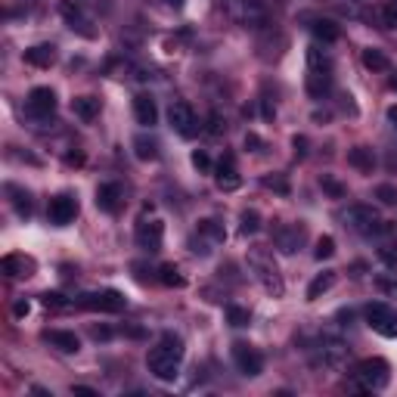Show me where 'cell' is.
<instances>
[{"label": "cell", "instance_id": "cell-19", "mask_svg": "<svg viewBox=\"0 0 397 397\" xmlns=\"http://www.w3.org/2000/svg\"><path fill=\"white\" fill-rule=\"evenodd\" d=\"M134 115H137V124H143V128H152V124L158 121L155 99H152L149 94H140V96H134Z\"/></svg>", "mask_w": 397, "mask_h": 397}, {"label": "cell", "instance_id": "cell-33", "mask_svg": "<svg viewBox=\"0 0 397 397\" xmlns=\"http://www.w3.org/2000/svg\"><path fill=\"white\" fill-rule=\"evenodd\" d=\"M227 323L230 326H236V329H242V326H248L251 323V314L246 307H239V304H227Z\"/></svg>", "mask_w": 397, "mask_h": 397}, {"label": "cell", "instance_id": "cell-18", "mask_svg": "<svg viewBox=\"0 0 397 397\" xmlns=\"http://www.w3.org/2000/svg\"><path fill=\"white\" fill-rule=\"evenodd\" d=\"M121 187L118 183H99L96 187V205L99 211H109V214H115L118 208H121Z\"/></svg>", "mask_w": 397, "mask_h": 397}, {"label": "cell", "instance_id": "cell-15", "mask_svg": "<svg viewBox=\"0 0 397 397\" xmlns=\"http://www.w3.org/2000/svg\"><path fill=\"white\" fill-rule=\"evenodd\" d=\"M50 223H56V227H65V223H71L78 217V198L75 196H56L50 198Z\"/></svg>", "mask_w": 397, "mask_h": 397}, {"label": "cell", "instance_id": "cell-40", "mask_svg": "<svg viewBox=\"0 0 397 397\" xmlns=\"http://www.w3.org/2000/svg\"><path fill=\"white\" fill-rule=\"evenodd\" d=\"M264 187H267V189H276V193H289L286 177H264Z\"/></svg>", "mask_w": 397, "mask_h": 397}, {"label": "cell", "instance_id": "cell-5", "mask_svg": "<svg viewBox=\"0 0 397 397\" xmlns=\"http://www.w3.org/2000/svg\"><path fill=\"white\" fill-rule=\"evenodd\" d=\"M223 10H227V16L233 19L236 25H246V28H257V25L267 22V6H264V0H227Z\"/></svg>", "mask_w": 397, "mask_h": 397}, {"label": "cell", "instance_id": "cell-14", "mask_svg": "<svg viewBox=\"0 0 397 397\" xmlns=\"http://www.w3.org/2000/svg\"><path fill=\"white\" fill-rule=\"evenodd\" d=\"M162 242H164V223L162 221H143L140 227H137V246L143 251H149V255H155V251H162Z\"/></svg>", "mask_w": 397, "mask_h": 397}, {"label": "cell", "instance_id": "cell-3", "mask_svg": "<svg viewBox=\"0 0 397 397\" xmlns=\"http://www.w3.org/2000/svg\"><path fill=\"white\" fill-rule=\"evenodd\" d=\"M391 379V366L382 357H373V360H363L354 373V388L357 391H382Z\"/></svg>", "mask_w": 397, "mask_h": 397}, {"label": "cell", "instance_id": "cell-47", "mask_svg": "<svg viewBox=\"0 0 397 397\" xmlns=\"http://www.w3.org/2000/svg\"><path fill=\"white\" fill-rule=\"evenodd\" d=\"M246 146H251V149H255V152H257V146H261V140H257V137H255V134H248V137H246Z\"/></svg>", "mask_w": 397, "mask_h": 397}, {"label": "cell", "instance_id": "cell-10", "mask_svg": "<svg viewBox=\"0 0 397 397\" xmlns=\"http://www.w3.org/2000/svg\"><path fill=\"white\" fill-rule=\"evenodd\" d=\"M168 121L180 137H196L198 134V118H196V112H193V105L189 103H171Z\"/></svg>", "mask_w": 397, "mask_h": 397}, {"label": "cell", "instance_id": "cell-50", "mask_svg": "<svg viewBox=\"0 0 397 397\" xmlns=\"http://www.w3.org/2000/svg\"><path fill=\"white\" fill-rule=\"evenodd\" d=\"M164 3H168V6H174V10H180V6H183V0H164Z\"/></svg>", "mask_w": 397, "mask_h": 397}, {"label": "cell", "instance_id": "cell-30", "mask_svg": "<svg viewBox=\"0 0 397 397\" xmlns=\"http://www.w3.org/2000/svg\"><path fill=\"white\" fill-rule=\"evenodd\" d=\"M134 152H137V158H140V162H152V158H158V143L152 140V137L140 134L134 140Z\"/></svg>", "mask_w": 397, "mask_h": 397}, {"label": "cell", "instance_id": "cell-49", "mask_svg": "<svg viewBox=\"0 0 397 397\" xmlns=\"http://www.w3.org/2000/svg\"><path fill=\"white\" fill-rule=\"evenodd\" d=\"M388 121H391L394 128H397V105H391V109H388Z\"/></svg>", "mask_w": 397, "mask_h": 397}, {"label": "cell", "instance_id": "cell-41", "mask_svg": "<svg viewBox=\"0 0 397 397\" xmlns=\"http://www.w3.org/2000/svg\"><path fill=\"white\" fill-rule=\"evenodd\" d=\"M44 304H47V307H69L65 295H59V292H47L44 295Z\"/></svg>", "mask_w": 397, "mask_h": 397}, {"label": "cell", "instance_id": "cell-44", "mask_svg": "<svg viewBox=\"0 0 397 397\" xmlns=\"http://www.w3.org/2000/svg\"><path fill=\"white\" fill-rule=\"evenodd\" d=\"M379 289H382V292H388V295H397V282L382 280V282H379Z\"/></svg>", "mask_w": 397, "mask_h": 397}, {"label": "cell", "instance_id": "cell-11", "mask_svg": "<svg viewBox=\"0 0 397 397\" xmlns=\"http://www.w3.org/2000/svg\"><path fill=\"white\" fill-rule=\"evenodd\" d=\"M233 363H236V369H239L242 375H261V369H264L261 350L246 345V341H236L233 345Z\"/></svg>", "mask_w": 397, "mask_h": 397}, {"label": "cell", "instance_id": "cell-1", "mask_svg": "<svg viewBox=\"0 0 397 397\" xmlns=\"http://www.w3.org/2000/svg\"><path fill=\"white\" fill-rule=\"evenodd\" d=\"M180 363H183V341L180 335L174 332H164L158 339V345L149 350L146 357V366L149 373L155 375L158 382H174L180 375Z\"/></svg>", "mask_w": 397, "mask_h": 397}, {"label": "cell", "instance_id": "cell-43", "mask_svg": "<svg viewBox=\"0 0 397 397\" xmlns=\"http://www.w3.org/2000/svg\"><path fill=\"white\" fill-rule=\"evenodd\" d=\"M71 394H84V397H96L94 388H87V385H75L71 388Z\"/></svg>", "mask_w": 397, "mask_h": 397}, {"label": "cell", "instance_id": "cell-17", "mask_svg": "<svg viewBox=\"0 0 397 397\" xmlns=\"http://www.w3.org/2000/svg\"><path fill=\"white\" fill-rule=\"evenodd\" d=\"M379 261L385 267H397V227L385 223L379 233Z\"/></svg>", "mask_w": 397, "mask_h": 397}, {"label": "cell", "instance_id": "cell-45", "mask_svg": "<svg viewBox=\"0 0 397 397\" xmlns=\"http://www.w3.org/2000/svg\"><path fill=\"white\" fill-rule=\"evenodd\" d=\"M292 146H295L298 155H304V146H307V140H304V137H295V140H292Z\"/></svg>", "mask_w": 397, "mask_h": 397}, {"label": "cell", "instance_id": "cell-34", "mask_svg": "<svg viewBox=\"0 0 397 397\" xmlns=\"http://www.w3.org/2000/svg\"><path fill=\"white\" fill-rule=\"evenodd\" d=\"M158 280H162L164 286H177V289H180L183 282H187V280L180 276V270L174 267V264H162V267H158Z\"/></svg>", "mask_w": 397, "mask_h": 397}, {"label": "cell", "instance_id": "cell-36", "mask_svg": "<svg viewBox=\"0 0 397 397\" xmlns=\"http://www.w3.org/2000/svg\"><path fill=\"white\" fill-rule=\"evenodd\" d=\"M382 25H385V28H397V0H388V3L382 6Z\"/></svg>", "mask_w": 397, "mask_h": 397}, {"label": "cell", "instance_id": "cell-35", "mask_svg": "<svg viewBox=\"0 0 397 397\" xmlns=\"http://www.w3.org/2000/svg\"><path fill=\"white\" fill-rule=\"evenodd\" d=\"M314 255H316V261H323V257H332L335 255V239H332V236H320V239H316Z\"/></svg>", "mask_w": 397, "mask_h": 397}, {"label": "cell", "instance_id": "cell-4", "mask_svg": "<svg viewBox=\"0 0 397 397\" xmlns=\"http://www.w3.org/2000/svg\"><path fill=\"white\" fill-rule=\"evenodd\" d=\"M314 360L320 363L323 369H345L348 366V360H350V348H348V341H341V339H335V335H323L320 341H316V348H314Z\"/></svg>", "mask_w": 397, "mask_h": 397}, {"label": "cell", "instance_id": "cell-23", "mask_svg": "<svg viewBox=\"0 0 397 397\" xmlns=\"http://www.w3.org/2000/svg\"><path fill=\"white\" fill-rule=\"evenodd\" d=\"M47 341L53 348H59L62 354H78V348H81V341H78L75 332H65V329H50L47 332Z\"/></svg>", "mask_w": 397, "mask_h": 397}, {"label": "cell", "instance_id": "cell-48", "mask_svg": "<svg viewBox=\"0 0 397 397\" xmlns=\"http://www.w3.org/2000/svg\"><path fill=\"white\" fill-rule=\"evenodd\" d=\"M221 130H223L221 118H211V134H221Z\"/></svg>", "mask_w": 397, "mask_h": 397}, {"label": "cell", "instance_id": "cell-46", "mask_svg": "<svg viewBox=\"0 0 397 397\" xmlns=\"http://www.w3.org/2000/svg\"><path fill=\"white\" fill-rule=\"evenodd\" d=\"M12 314H16V316H25V314H28V301H19L16 307H12Z\"/></svg>", "mask_w": 397, "mask_h": 397}, {"label": "cell", "instance_id": "cell-21", "mask_svg": "<svg viewBox=\"0 0 397 397\" xmlns=\"http://www.w3.org/2000/svg\"><path fill=\"white\" fill-rule=\"evenodd\" d=\"M25 62L37 65V69H50V65L56 62V47H53V44H37V47L25 50Z\"/></svg>", "mask_w": 397, "mask_h": 397}, {"label": "cell", "instance_id": "cell-9", "mask_svg": "<svg viewBox=\"0 0 397 397\" xmlns=\"http://www.w3.org/2000/svg\"><path fill=\"white\" fill-rule=\"evenodd\" d=\"M59 16H62L65 25H69L71 31H78L81 37H96L94 19L84 12V6L78 3V0H62V3H59Z\"/></svg>", "mask_w": 397, "mask_h": 397}, {"label": "cell", "instance_id": "cell-38", "mask_svg": "<svg viewBox=\"0 0 397 397\" xmlns=\"http://www.w3.org/2000/svg\"><path fill=\"white\" fill-rule=\"evenodd\" d=\"M320 187H323V189H326V193H329V196H332V198H341V196H345V193H348V189H345V187H341V183H339V180H332V177H326V174H323V177H320Z\"/></svg>", "mask_w": 397, "mask_h": 397}, {"label": "cell", "instance_id": "cell-26", "mask_svg": "<svg viewBox=\"0 0 397 397\" xmlns=\"http://www.w3.org/2000/svg\"><path fill=\"white\" fill-rule=\"evenodd\" d=\"M348 162L354 164L357 171H363V174H373V168H375V155L369 146H354L348 152Z\"/></svg>", "mask_w": 397, "mask_h": 397}, {"label": "cell", "instance_id": "cell-13", "mask_svg": "<svg viewBox=\"0 0 397 397\" xmlns=\"http://www.w3.org/2000/svg\"><path fill=\"white\" fill-rule=\"evenodd\" d=\"M304 239H307L304 223H282V227L273 233V242H276V248H280L282 255H295V251L304 246Z\"/></svg>", "mask_w": 397, "mask_h": 397}, {"label": "cell", "instance_id": "cell-2", "mask_svg": "<svg viewBox=\"0 0 397 397\" xmlns=\"http://www.w3.org/2000/svg\"><path fill=\"white\" fill-rule=\"evenodd\" d=\"M248 267H251V273H255V280L264 286V292L273 295V298H282V292H286V282H282L280 270H276L273 257H270L267 251H261V248L251 251V255H248Z\"/></svg>", "mask_w": 397, "mask_h": 397}, {"label": "cell", "instance_id": "cell-37", "mask_svg": "<svg viewBox=\"0 0 397 397\" xmlns=\"http://www.w3.org/2000/svg\"><path fill=\"white\" fill-rule=\"evenodd\" d=\"M257 227H261V217H257V211H242V233H257Z\"/></svg>", "mask_w": 397, "mask_h": 397}, {"label": "cell", "instance_id": "cell-22", "mask_svg": "<svg viewBox=\"0 0 397 397\" xmlns=\"http://www.w3.org/2000/svg\"><path fill=\"white\" fill-rule=\"evenodd\" d=\"M0 267H3L6 276H31V270H35V261L25 255H6L3 261H0Z\"/></svg>", "mask_w": 397, "mask_h": 397}, {"label": "cell", "instance_id": "cell-27", "mask_svg": "<svg viewBox=\"0 0 397 397\" xmlns=\"http://www.w3.org/2000/svg\"><path fill=\"white\" fill-rule=\"evenodd\" d=\"M307 69H314V71H332V56H329L320 44H314V47H307Z\"/></svg>", "mask_w": 397, "mask_h": 397}, {"label": "cell", "instance_id": "cell-28", "mask_svg": "<svg viewBox=\"0 0 397 397\" xmlns=\"http://www.w3.org/2000/svg\"><path fill=\"white\" fill-rule=\"evenodd\" d=\"M239 174H236V168H233V158H227V162H221V168H217V187L221 189H236L239 187Z\"/></svg>", "mask_w": 397, "mask_h": 397}, {"label": "cell", "instance_id": "cell-51", "mask_svg": "<svg viewBox=\"0 0 397 397\" xmlns=\"http://www.w3.org/2000/svg\"><path fill=\"white\" fill-rule=\"evenodd\" d=\"M391 90H397V71L391 75Z\"/></svg>", "mask_w": 397, "mask_h": 397}, {"label": "cell", "instance_id": "cell-20", "mask_svg": "<svg viewBox=\"0 0 397 397\" xmlns=\"http://www.w3.org/2000/svg\"><path fill=\"white\" fill-rule=\"evenodd\" d=\"M307 94L314 96V99H323L329 94V87H332V71H314V69H307Z\"/></svg>", "mask_w": 397, "mask_h": 397}, {"label": "cell", "instance_id": "cell-25", "mask_svg": "<svg viewBox=\"0 0 397 397\" xmlns=\"http://www.w3.org/2000/svg\"><path fill=\"white\" fill-rule=\"evenodd\" d=\"M71 112H75L84 124H90L99 115V99H94V96H75V99H71Z\"/></svg>", "mask_w": 397, "mask_h": 397}, {"label": "cell", "instance_id": "cell-29", "mask_svg": "<svg viewBox=\"0 0 397 397\" xmlns=\"http://www.w3.org/2000/svg\"><path fill=\"white\" fill-rule=\"evenodd\" d=\"M332 286H335V270H323V273L307 286V298L314 301V298H320L323 292H329Z\"/></svg>", "mask_w": 397, "mask_h": 397}, {"label": "cell", "instance_id": "cell-39", "mask_svg": "<svg viewBox=\"0 0 397 397\" xmlns=\"http://www.w3.org/2000/svg\"><path fill=\"white\" fill-rule=\"evenodd\" d=\"M375 196L382 198V205H397V189L388 187V183H382V187L375 189Z\"/></svg>", "mask_w": 397, "mask_h": 397}, {"label": "cell", "instance_id": "cell-12", "mask_svg": "<svg viewBox=\"0 0 397 397\" xmlns=\"http://www.w3.org/2000/svg\"><path fill=\"white\" fill-rule=\"evenodd\" d=\"M78 307H87V310H109V314H118L124 310V295L109 289V292H90L78 298Z\"/></svg>", "mask_w": 397, "mask_h": 397}, {"label": "cell", "instance_id": "cell-8", "mask_svg": "<svg viewBox=\"0 0 397 397\" xmlns=\"http://www.w3.org/2000/svg\"><path fill=\"white\" fill-rule=\"evenodd\" d=\"M366 323L375 329L379 335H385V339H397V307L391 304H369L366 307Z\"/></svg>", "mask_w": 397, "mask_h": 397}, {"label": "cell", "instance_id": "cell-16", "mask_svg": "<svg viewBox=\"0 0 397 397\" xmlns=\"http://www.w3.org/2000/svg\"><path fill=\"white\" fill-rule=\"evenodd\" d=\"M28 112L37 118H50L56 112V94L50 87H35L28 94Z\"/></svg>", "mask_w": 397, "mask_h": 397}, {"label": "cell", "instance_id": "cell-24", "mask_svg": "<svg viewBox=\"0 0 397 397\" xmlns=\"http://www.w3.org/2000/svg\"><path fill=\"white\" fill-rule=\"evenodd\" d=\"M310 31H314L323 44H335L339 41V35H341V28L332 22V19H320V16L310 19Z\"/></svg>", "mask_w": 397, "mask_h": 397}, {"label": "cell", "instance_id": "cell-32", "mask_svg": "<svg viewBox=\"0 0 397 397\" xmlns=\"http://www.w3.org/2000/svg\"><path fill=\"white\" fill-rule=\"evenodd\" d=\"M363 65H366L369 71H385L388 69V56L382 50H363Z\"/></svg>", "mask_w": 397, "mask_h": 397}, {"label": "cell", "instance_id": "cell-6", "mask_svg": "<svg viewBox=\"0 0 397 397\" xmlns=\"http://www.w3.org/2000/svg\"><path fill=\"white\" fill-rule=\"evenodd\" d=\"M348 227L354 230V233L366 236V239H373V236L382 233V227H385V221L379 217V211L373 208V205H350L348 214H345Z\"/></svg>", "mask_w": 397, "mask_h": 397}, {"label": "cell", "instance_id": "cell-31", "mask_svg": "<svg viewBox=\"0 0 397 397\" xmlns=\"http://www.w3.org/2000/svg\"><path fill=\"white\" fill-rule=\"evenodd\" d=\"M6 193L12 196V205H16L19 214H22V217L31 214V196L25 193V189H19V187H12V183H10V187H6Z\"/></svg>", "mask_w": 397, "mask_h": 397}, {"label": "cell", "instance_id": "cell-7", "mask_svg": "<svg viewBox=\"0 0 397 397\" xmlns=\"http://www.w3.org/2000/svg\"><path fill=\"white\" fill-rule=\"evenodd\" d=\"M223 239H227V230H223L221 221H214V217H208V221L198 223L196 236H193V251L196 255H211L217 246H223Z\"/></svg>", "mask_w": 397, "mask_h": 397}, {"label": "cell", "instance_id": "cell-42", "mask_svg": "<svg viewBox=\"0 0 397 397\" xmlns=\"http://www.w3.org/2000/svg\"><path fill=\"white\" fill-rule=\"evenodd\" d=\"M193 164H196L198 171H208V168H211V158H208V152L196 149V152H193Z\"/></svg>", "mask_w": 397, "mask_h": 397}]
</instances>
